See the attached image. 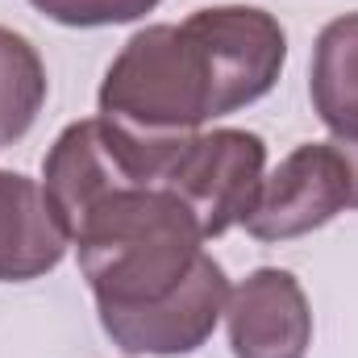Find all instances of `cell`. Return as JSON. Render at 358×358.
<instances>
[{
  "label": "cell",
  "mask_w": 358,
  "mask_h": 358,
  "mask_svg": "<svg viewBox=\"0 0 358 358\" xmlns=\"http://www.w3.org/2000/svg\"><path fill=\"white\" fill-rule=\"evenodd\" d=\"M100 329L125 355H196L225 317L229 279L167 187L113 196L71 229Z\"/></svg>",
  "instance_id": "cell-1"
},
{
  "label": "cell",
  "mask_w": 358,
  "mask_h": 358,
  "mask_svg": "<svg viewBox=\"0 0 358 358\" xmlns=\"http://www.w3.org/2000/svg\"><path fill=\"white\" fill-rule=\"evenodd\" d=\"M96 104V117L142 142H183L221 117L208 55L183 21L138 29L108 63Z\"/></svg>",
  "instance_id": "cell-2"
},
{
  "label": "cell",
  "mask_w": 358,
  "mask_h": 358,
  "mask_svg": "<svg viewBox=\"0 0 358 358\" xmlns=\"http://www.w3.org/2000/svg\"><path fill=\"white\" fill-rule=\"evenodd\" d=\"M183 142H142L104 117L71 121L42 159V187L67 238L113 196L134 187H163Z\"/></svg>",
  "instance_id": "cell-3"
},
{
  "label": "cell",
  "mask_w": 358,
  "mask_h": 358,
  "mask_svg": "<svg viewBox=\"0 0 358 358\" xmlns=\"http://www.w3.org/2000/svg\"><path fill=\"white\" fill-rule=\"evenodd\" d=\"M267 179V142L250 129H200L179 146L163 187L192 213L204 242L242 225Z\"/></svg>",
  "instance_id": "cell-4"
},
{
  "label": "cell",
  "mask_w": 358,
  "mask_h": 358,
  "mask_svg": "<svg viewBox=\"0 0 358 358\" xmlns=\"http://www.w3.org/2000/svg\"><path fill=\"white\" fill-rule=\"evenodd\" d=\"M183 25L200 38L208 55L221 117L263 100L279 84V71L287 63V34L267 8L217 4V8H196Z\"/></svg>",
  "instance_id": "cell-5"
},
{
  "label": "cell",
  "mask_w": 358,
  "mask_h": 358,
  "mask_svg": "<svg viewBox=\"0 0 358 358\" xmlns=\"http://www.w3.org/2000/svg\"><path fill=\"white\" fill-rule=\"evenodd\" d=\"M346 208H350L346 159L338 155L334 142H304L263 179V192L242 225L259 242H292L329 225Z\"/></svg>",
  "instance_id": "cell-6"
},
{
  "label": "cell",
  "mask_w": 358,
  "mask_h": 358,
  "mask_svg": "<svg viewBox=\"0 0 358 358\" xmlns=\"http://www.w3.org/2000/svg\"><path fill=\"white\" fill-rule=\"evenodd\" d=\"M234 358H304L313 346V308L300 279L283 267L250 271L225 296Z\"/></svg>",
  "instance_id": "cell-7"
},
{
  "label": "cell",
  "mask_w": 358,
  "mask_h": 358,
  "mask_svg": "<svg viewBox=\"0 0 358 358\" xmlns=\"http://www.w3.org/2000/svg\"><path fill=\"white\" fill-rule=\"evenodd\" d=\"M71 238L42 179L0 171V283H29L63 263Z\"/></svg>",
  "instance_id": "cell-8"
},
{
  "label": "cell",
  "mask_w": 358,
  "mask_h": 358,
  "mask_svg": "<svg viewBox=\"0 0 358 358\" xmlns=\"http://www.w3.org/2000/svg\"><path fill=\"white\" fill-rule=\"evenodd\" d=\"M308 96L321 125L338 138H358V13L334 17L313 46Z\"/></svg>",
  "instance_id": "cell-9"
},
{
  "label": "cell",
  "mask_w": 358,
  "mask_h": 358,
  "mask_svg": "<svg viewBox=\"0 0 358 358\" xmlns=\"http://www.w3.org/2000/svg\"><path fill=\"white\" fill-rule=\"evenodd\" d=\"M46 92H50V80L38 46L25 34L0 25V150L17 146L34 129L46 104Z\"/></svg>",
  "instance_id": "cell-10"
},
{
  "label": "cell",
  "mask_w": 358,
  "mask_h": 358,
  "mask_svg": "<svg viewBox=\"0 0 358 358\" xmlns=\"http://www.w3.org/2000/svg\"><path fill=\"white\" fill-rule=\"evenodd\" d=\"M42 17L67 25V29H104V25H129L155 13L163 0H29Z\"/></svg>",
  "instance_id": "cell-11"
},
{
  "label": "cell",
  "mask_w": 358,
  "mask_h": 358,
  "mask_svg": "<svg viewBox=\"0 0 358 358\" xmlns=\"http://www.w3.org/2000/svg\"><path fill=\"white\" fill-rule=\"evenodd\" d=\"M334 146H338V155L346 159V171H350V208H358V138H350V142L334 138Z\"/></svg>",
  "instance_id": "cell-12"
}]
</instances>
